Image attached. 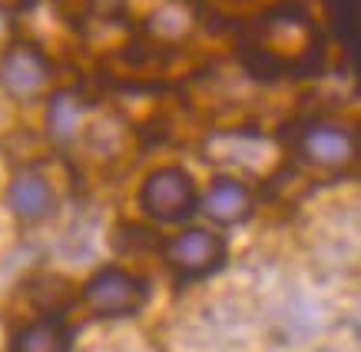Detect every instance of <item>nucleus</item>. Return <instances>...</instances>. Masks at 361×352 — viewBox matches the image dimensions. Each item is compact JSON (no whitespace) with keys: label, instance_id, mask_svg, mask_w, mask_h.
<instances>
[{"label":"nucleus","instance_id":"nucleus-1","mask_svg":"<svg viewBox=\"0 0 361 352\" xmlns=\"http://www.w3.org/2000/svg\"><path fill=\"white\" fill-rule=\"evenodd\" d=\"M249 44L259 57V66H269L275 74H312L322 60L318 30L295 7L269 13V20L259 27V37Z\"/></svg>","mask_w":361,"mask_h":352},{"label":"nucleus","instance_id":"nucleus-2","mask_svg":"<svg viewBox=\"0 0 361 352\" xmlns=\"http://www.w3.org/2000/svg\"><path fill=\"white\" fill-rule=\"evenodd\" d=\"M140 206L156 223H179L199 209L196 180L183 166H163L146 176L140 189Z\"/></svg>","mask_w":361,"mask_h":352},{"label":"nucleus","instance_id":"nucleus-3","mask_svg":"<svg viewBox=\"0 0 361 352\" xmlns=\"http://www.w3.org/2000/svg\"><path fill=\"white\" fill-rule=\"evenodd\" d=\"M149 299V286L140 276L106 266L97 276H90L83 286V303H87L97 316L103 319H123V316H136Z\"/></svg>","mask_w":361,"mask_h":352},{"label":"nucleus","instance_id":"nucleus-4","mask_svg":"<svg viewBox=\"0 0 361 352\" xmlns=\"http://www.w3.org/2000/svg\"><path fill=\"white\" fill-rule=\"evenodd\" d=\"M163 259L179 279H196L226 263V242L212 230H183L163 246Z\"/></svg>","mask_w":361,"mask_h":352},{"label":"nucleus","instance_id":"nucleus-5","mask_svg":"<svg viewBox=\"0 0 361 352\" xmlns=\"http://www.w3.org/2000/svg\"><path fill=\"white\" fill-rule=\"evenodd\" d=\"M50 80V64L47 57L30 44H17L7 50L4 64H0V87L17 100H30L40 93Z\"/></svg>","mask_w":361,"mask_h":352},{"label":"nucleus","instance_id":"nucleus-6","mask_svg":"<svg viewBox=\"0 0 361 352\" xmlns=\"http://www.w3.org/2000/svg\"><path fill=\"white\" fill-rule=\"evenodd\" d=\"M298 150L312 166H322V170H341L348 166L355 156H358V140L355 133L345 130V127H331V123H315L302 133L298 140Z\"/></svg>","mask_w":361,"mask_h":352},{"label":"nucleus","instance_id":"nucleus-7","mask_svg":"<svg viewBox=\"0 0 361 352\" xmlns=\"http://www.w3.org/2000/svg\"><path fill=\"white\" fill-rule=\"evenodd\" d=\"M202 209L209 213L212 223H222V226H232V223H242L252 216L255 209V196L252 189L239 180H216L212 189L202 199Z\"/></svg>","mask_w":361,"mask_h":352},{"label":"nucleus","instance_id":"nucleus-8","mask_svg":"<svg viewBox=\"0 0 361 352\" xmlns=\"http://www.w3.org/2000/svg\"><path fill=\"white\" fill-rule=\"evenodd\" d=\"M7 203L20 223H40L54 213V189L44 176L20 173L7 189Z\"/></svg>","mask_w":361,"mask_h":352},{"label":"nucleus","instance_id":"nucleus-9","mask_svg":"<svg viewBox=\"0 0 361 352\" xmlns=\"http://www.w3.org/2000/svg\"><path fill=\"white\" fill-rule=\"evenodd\" d=\"M73 329L63 322V316L47 312L44 319L23 326L11 342V352H70Z\"/></svg>","mask_w":361,"mask_h":352},{"label":"nucleus","instance_id":"nucleus-10","mask_svg":"<svg viewBox=\"0 0 361 352\" xmlns=\"http://www.w3.org/2000/svg\"><path fill=\"white\" fill-rule=\"evenodd\" d=\"M331 23L341 44L351 47V54L358 50V33H361V0H329Z\"/></svg>","mask_w":361,"mask_h":352},{"label":"nucleus","instance_id":"nucleus-11","mask_svg":"<svg viewBox=\"0 0 361 352\" xmlns=\"http://www.w3.org/2000/svg\"><path fill=\"white\" fill-rule=\"evenodd\" d=\"M30 299L37 309H44V312L54 309L56 312V309H63L70 303V283L60 279V276H40V279L30 283Z\"/></svg>","mask_w":361,"mask_h":352},{"label":"nucleus","instance_id":"nucleus-12","mask_svg":"<svg viewBox=\"0 0 361 352\" xmlns=\"http://www.w3.org/2000/svg\"><path fill=\"white\" fill-rule=\"evenodd\" d=\"M77 120H80V103L70 93H60L50 107V130L56 133V140H70L77 133Z\"/></svg>","mask_w":361,"mask_h":352},{"label":"nucleus","instance_id":"nucleus-13","mask_svg":"<svg viewBox=\"0 0 361 352\" xmlns=\"http://www.w3.org/2000/svg\"><path fill=\"white\" fill-rule=\"evenodd\" d=\"M87 4L97 17H116V13H123V7H126V0H87Z\"/></svg>","mask_w":361,"mask_h":352},{"label":"nucleus","instance_id":"nucleus-14","mask_svg":"<svg viewBox=\"0 0 361 352\" xmlns=\"http://www.w3.org/2000/svg\"><path fill=\"white\" fill-rule=\"evenodd\" d=\"M322 352H335V349H322Z\"/></svg>","mask_w":361,"mask_h":352},{"label":"nucleus","instance_id":"nucleus-15","mask_svg":"<svg viewBox=\"0 0 361 352\" xmlns=\"http://www.w3.org/2000/svg\"><path fill=\"white\" fill-rule=\"evenodd\" d=\"M0 4H11V0H0Z\"/></svg>","mask_w":361,"mask_h":352}]
</instances>
